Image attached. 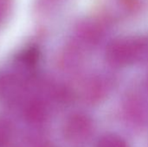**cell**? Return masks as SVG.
<instances>
[{"instance_id":"6da1fadb","label":"cell","mask_w":148,"mask_h":147,"mask_svg":"<svg viewBox=\"0 0 148 147\" xmlns=\"http://www.w3.org/2000/svg\"><path fill=\"white\" fill-rule=\"evenodd\" d=\"M97 147H127V145L123 139L117 136L108 135L99 141Z\"/></svg>"}]
</instances>
